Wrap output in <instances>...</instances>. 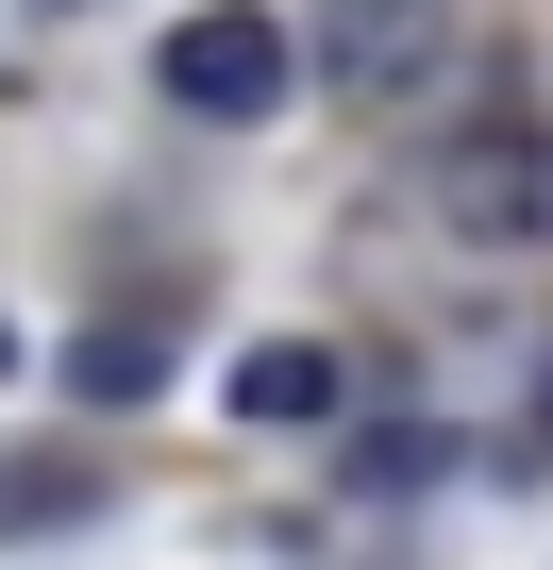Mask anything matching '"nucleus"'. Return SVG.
Returning a JSON list of instances; mask_svg holds the SVG:
<instances>
[{"mask_svg": "<svg viewBox=\"0 0 553 570\" xmlns=\"http://www.w3.org/2000/svg\"><path fill=\"white\" fill-rule=\"evenodd\" d=\"M286 85H303V51H286V18H268V0H218V18H185V35H168V101H185V118H218V135H251Z\"/></svg>", "mask_w": 553, "mask_h": 570, "instance_id": "f257e3e1", "label": "nucleus"}, {"mask_svg": "<svg viewBox=\"0 0 553 570\" xmlns=\"http://www.w3.org/2000/svg\"><path fill=\"white\" fill-rule=\"evenodd\" d=\"M336 403H353V370L319 336H251L235 353V420H336Z\"/></svg>", "mask_w": 553, "mask_h": 570, "instance_id": "f03ea898", "label": "nucleus"}, {"mask_svg": "<svg viewBox=\"0 0 553 570\" xmlns=\"http://www.w3.org/2000/svg\"><path fill=\"white\" fill-rule=\"evenodd\" d=\"M101 503V470L85 453H0V537H34V520H85Z\"/></svg>", "mask_w": 553, "mask_h": 570, "instance_id": "7ed1b4c3", "label": "nucleus"}, {"mask_svg": "<svg viewBox=\"0 0 553 570\" xmlns=\"http://www.w3.org/2000/svg\"><path fill=\"white\" fill-rule=\"evenodd\" d=\"M419 35H436L419 0H353V18H336V68H353V85H386V68H419Z\"/></svg>", "mask_w": 553, "mask_h": 570, "instance_id": "20e7f679", "label": "nucleus"}, {"mask_svg": "<svg viewBox=\"0 0 553 570\" xmlns=\"http://www.w3.org/2000/svg\"><path fill=\"white\" fill-rule=\"evenodd\" d=\"M151 370H168V353H151V336H85V353H68V386H85V403H135V386H151Z\"/></svg>", "mask_w": 553, "mask_h": 570, "instance_id": "39448f33", "label": "nucleus"}, {"mask_svg": "<svg viewBox=\"0 0 553 570\" xmlns=\"http://www.w3.org/2000/svg\"><path fill=\"white\" fill-rule=\"evenodd\" d=\"M34 18H85V0H34Z\"/></svg>", "mask_w": 553, "mask_h": 570, "instance_id": "423d86ee", "label": "nucleus"}, {"mask_svg": "<svg viewBox=\"0 0 553 570\" xmlns=\"http://www.w3.org/2000/svg\"><path fill=\"white\" fill-rule=\"evenodd\" d=\"M0 353H18V336H0Z\"/></svg>", "mask_w": 553, "mask_h": 570, "instance_id": "0eeeda50", "label": "nucleus"}]
</instances>
